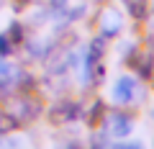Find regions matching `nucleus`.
Listing matches in <instances>:
<instances>
[{
  "instance_id": "nucleus-1",
  "label": "nucleus",
  "mask_w": 154,
  "mask_h": 149,
  "mask_svg": "<svg viewBox=\"0 0 154 149\" xmlns=\"http://www.w3.org/2000/svg\"><path fill=\"white\" fill-rule=\"evenodd\" d=\"M131 118L123 116V113H110V116H105V131L110 134V136L116 139H123L131 134Z\"/></svg>"
},
{
  "instance_id": "nucleus-2",
  "label": "nucleus",
  "mask_w": 154,
  "mask_h": 149,
  "mask_svg": "<svg viewBox=\"0 0 154 149\" xmlns=\"http://www.w3.org/2000/svg\"><path fill=\"white\" fill-rule=\"evenodd\" d=\"M49 118L54 123H64V121H75L80 118V105L72 103V100H59L54 108L49 110Z\"/></svg>"
},
{
  "instance_id": "nucleus-3",
  "label": "nucleus",
  "mask_w": 154,
  "mask_h": 149,
  "mask_svg": "<svg viewBox=\"0 0 154 149\" xmlns=\"http://www.w3.org/2000/svg\"><path fill=\"white\" fill-rule=\"evenodd\" d=\"M113 98H116V103H131L136 98V80L128 77V75L118 77V82L113 85Z\"/></svg>"
},
{
  "instance_id": "nucleus-4",
  "label": "nucleus",
  "mask_w": 154,
  "mask_h": 149,
  "mask_svg": "<svg viewBox=\"0 0 154 149\" xmlns=\"http://www.w3.org/2000/svg\"><path fill=\"white\" fill-rule=\"evenodd\" d=\"M123 28V18L118 16L116 11H103V16H100V31H103V36H116V33Z\"/></svg>"
},
{
  "instance_id": "nucleus-5",
  "label": "nucleus",
  "mask_w": 154,
  "mask_h": 149,
  "mask_svg": "<svg viewBox=\"0 0 154 149\" xmlns=\"http://www.w3.org/2000/svg\"><path fill=\"white\" fill-rule=\"evenodd\" d=\"M16 80H18V70H16L8 59H0V90L13 88Z\"/></svg>"
},
{
  "instance_id": "nucleus-6",
  "label": "nucleus",
  "mask_w": 154,
  "mask_h": 149,
  "mask_svg": "<svg viewBox=\"0 0 154 149\" xmlns=\"http://www.w3.org/2000/svg\"><path fill=\"white\" fill-rule=\"evenodd\" d=\"M123 5H126L128 16L136 18V21L149 16V0H123Z\"/></svg>"
},
{
  "instance_id": "nucleus-7",
  "label": "nucleus",
  "mask_w": 154,
  "mask_h": 149,
  "mask_svg": "<svg viewBox=\"0 0 154 149\" xmlns=\"http://www.w3.org/2000/svg\"><path fill=\"white\" fill-rule=\"evenodd\" d=\"M18 110H21V118H26V121H33V118L41 113V105H38L33 98H23L21 103H18Z\"/></svg>"
},
{
  "instance_id": "nucleus-8",
  "label": "nucleus",
  "mask_w": 154,
  "mask_h": 149,
  "mask_svg": "<svg viewBox=\"0 0 154 149\" xmlns=\"http://www.w3.org/2000/svg\"><path fill=\"white\" fill-rule=\"evenodd\" d=\"M103 46H105V39H103V36H98V39L90 44V51H88V70H90L93 64H98V59L103 57Z\"/></svg>"
},
{
  "instance_id": "nucleus-9",
  "label": "nucleus",
  "mask_w": 154,
  "mask_h": 149,
  "mask_svg": "<svg viewBox=\"0 0 154 149\" xmlns=\"http://www.w3.org/2000/svg\"><path fill=\"white\" fill-rule=\"evenodd\" d=\"M18 126H21V121H18L16 116H11V113H0V134H11V131H16Z\"/></svg>"
},
{
  "instance_id": "nucleus-10",
  "label": "nucleus",
  "mask_w": 154,
  "mask_h": 149,
  "mask_svg": "<svg viewBox=\"0 0 154 149\" xmlns=\"http://www.w3.org/2000/svg\"><path fill=\"white\" fill-rule=\"evenodd\" d=\"M103 110H105V105L98 100V103H95L93 108H90V116H88V121H90V123H98V121H100V116H103Z\"/></svg>"
},
{
  "instance_id": "nucleus-11",
  "label": "nucleus",
  "mask_w": 154,
  "mask_h": 149,
  "mask_svg": "<svg viewBox=\"0 0 154 149\" xmlns=\"http://www.w3.org/2000/svg\"><path fill=\"white\" fill-rule=\"evenodd\" d=\"M90 149H116V147H110V144H108V139L98 134V136H93V139H90Z\"/></svg>"
},
{
  "instance_id": "nucleus-12",
  "label": "nucleus",
  "mask_w": 154,
  "mask_h": 149,
  "mask_svg": "<svg viewBox=\"0 0 154 149\" xmlns=\"http://www.w3.org/2000/svg\"><path fill=\"white\" fill-rule=\"evenodd\" d=\"M23 39V28H21V23H13L11 26V41H21Z\"/></svg>"
},
{
  "instance_id": "nucleus-13",
  "label": "nucleus",
  "mask_w": 154,
  "mask_h": 149,
  "mask_svg": "<svg viewBox=\"0 0 154 149\" xmlns=\"http://www.w3.org/2000/svg\"><path fill=\"white\" fill-rule=\"evenodd\" d=\"M8 51H11V39H8V36H0V54L5 57Z\"/></svg>"
},
{
  "instance_id": "nucleus-14",
  "label": "nucleus",
  "mask_w": 154,
  "mask_h": 149,
  "mask_svg": "<svg viewBox=\"0 0 154 149\" xmlns=\"http://www.w3.org/2000/svg\"><path fill=\"white\" fill-rule=\"evenodd\" d=\"M116 149H144V147H141L139 141H128V144H118Z\"/></svg>"
},
{
  "instance_id": "nucleus-15",
  "label": "nucleus",
  "mask_w": 154,
  "mask_h": 149,
  "mask_svg": "<svg viewBox=\"0 0 154 149\" xmlns=\"http://www.w3.org/2000/svg\"><path fill=\"white\" fill-rule=\"evenodd\" d=\"M59 149H82V147H80L77 141H67V144H62Z\"/></svg>"
},
{
  "instance_id": "nucleus-16",
  "label": "nucleus",
  "mask_w": 154,
  "mask_h": 149,
  "mask_svg": "<svg viewBox=\"0 0 154 149\" xmlns=\"http://www.w3.org/2000/svg\"><path fill=\"white\" fill-rule=\"evenodd\" d=\"M51 3H54V5H67L69 0H51Z\"/></svg>"
},
{
  "instance_id": "nucleus-17",
  "label": "nucleus",
  "mask_w": 154,
  "mask_h": 149,
  "mask_svg": "<svg viewBox=\"0 0 154 149\" xmlns=\"http://www.w3.org/2000/svg\"><path fill=\"white\" fill-rule=\"evenodd\" d=\"M18 3H28V0H18Z\"/></svg>"
}]
</instances>
